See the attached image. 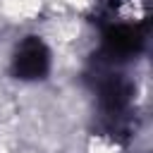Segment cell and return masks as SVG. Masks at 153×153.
<instances>
[{
    "mask_svg": "<svg viewBox=\"0 0 153 153\" xmlns=\"http://www.w3.org/2000/svg\"><path fill=\"white\" fill-rule=\"evenodd\" d=\"M100 2H103L108 10H120V7H122L124 2H129V0H100Z\"/></svg>",
    "mask_w": 153,
    "mask_h": 153,
    "instance_id": "cell-4",
    "label": "cell"
},
{
    "mask_svg": "<svg viewBox=\"0 0 153 153\" xmlns=\"http://www.w3.org/2000/svg\"><path fill=\"white\" fill-rule=\"evenodd\" d=\"M143 29L134 24H110L103 33V53L110 60H127L143 48Z\"/></svg>",
    "mask_w": 153,
    "mask_h": 153,
    "instance_id": "cell-2",
    "label": "cell"
},
{
    "mask_svg": "<svg viewBox=\"0 0 153 153\" xmlns=\"http://www.w3.org/2000/svg\"><path fill=\"white\" fill-rule=\"evenodd\" d=\"M100 108L105 112V117L110 120H120L127 108H129V100H131V84L127 79H122L120 74H108L105 81H100Z\"/></svg>",
    "mask_w": 153,
    "mask_h": 153,
    "instance_id": "cell-3",
    "label": "cell"
},
{
    "mask_svg": "<svg viewBox=\"0 0 153 153\" xmlns=\"http://www.w3.org/2000/svg\"><path fill=\"white\" fill-rule=\"evenodd\" d=\"M50 69V50L48 45L38 38V36H26L12 57V72L17 79L24 81H33V79H43Z\"/></svg>",
    "mask_w": 153,
    "mask_h": 153,
    "instance_id": "cell-1",
    "label": "cell"
}]
</instances>
